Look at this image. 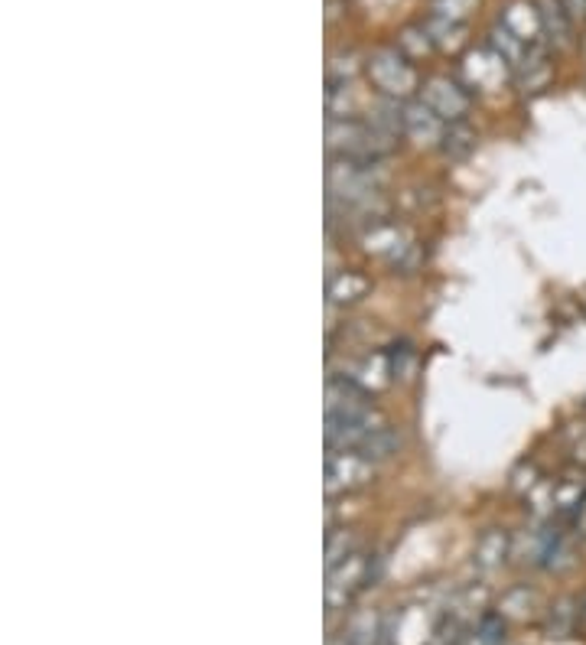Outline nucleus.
<instances>
[{"mask_svg":"<svg viewBox=\"0 0 586 645\" xmlns=\"http://www.w3.org/2000/svg\"><path fill=\"white\" fill-rule=\"evenodd\" d=\"M358 245L368 258L388 264L394 274H414L421 268V245L417 235L388 215H375L365 225H358Z\"/></svg>","mask_w":586,"mask_h":645,"instance_id":"1","label":"nucleus"},{"mask_svg":"<svg viewBox=\"0 0 586 645\" xmlns=\"http://www.w3.org/2000/svg\"><path fill=\"white\" fill-rule=\"evenodd\" d=\"M397 141L375 131L365 118H326V153L358 163H382Z\"/></svg>","mask_w":586,"mask_h":645,"instance_id":"2","label":"nucleus"},{"mask_svg":"<svg viewBox=\"0 0 586 645\" xmlns=\"http://www.w3.org/2000/svg\"><path fill=\"white\" fill-rule=\"evenodd\" d=\"M365 72L375 85L378 95L394 101H407L417 92V69L411 65V59L397 50H375L365 59Z\"/></svg>","mask_w":586,"mask_h":645,"instance_id":"3","label":"nucleus"},{"mask_svg":"<svg viewBox=\"0 0 586 645\" xmlns=\"http://www.w3.org/2000/svg\"><path fill=\"white\" fill-rule=\"evenodd\" d=\"M375 557L365 547H355L345 561L326 567V609H345L355 596L362 594L372 581Z\"/></svg>","mask_w":586,"mask_h":645,"instance_id":"4","label":"nucleus"},{"mask_svg":"<svg viewBox=\"0 0 586 645\" xmlns=\"http://www.w3.org/2000/svg\"><path fill=\"white\" fill-rule=\"evenodd\" d=\"M459 72H463V85H466L469 92H476V95H495V92H502L508 82H515L512 65H508L498 52L492 50L488 43L486 47H476V50L466 52Z\"/></svg>","mask_w":586,"mask_h":645,"instance_id":"5","label":"nucleus"},{"mask_svg":"<svg viewBox=\"0 0 586 645\" xmlns=\"http://www.w3.org/2000/svg\"><path fill=\"white\" fill-rule=\"evenodd\" d=\"M375 480V463L355 450H326V496H348Z\"/></svg>","mask_w":586,"mask_h":645,"instance_id":"6","label":"nucleus"},{"mask_svg":"<svg viewBox=\"0 0 586 645\" xmlns=\"http://www.w3.org/2000/svg\"><path fill=\"white\" fill-rule=\"evenodd\" d=\"M550 505H554V522L567 528H580L586 518V470L574 466L564 470L557 480H550Z\"/></svg>","mask_w":586,"mask_h":645,"instance_id":"7","label":"nucleus"},{"mask_svg":"<svg viewBox=\"0 0 586 645\" xmlns=\"http://www.w3.org/2000/svg\"><path fill=\"white\" fill-rule=\"evenodd\" d=\"M421 101H424L427 108H434L446 124H456V121H466L469 104H473V95H469V89H466L459 79L434 75V79L424 82Z\"/></svg>","mask_w":586,"mask_h":645,"instance_id":"8","label":"nucleus"},{"mask_svg":"<svg viewBox=\"0 0 586 645\" xmlns=\"http://www.w3.org/2000/svg\"><path fill=\"white\" fill-rule=\"evenodd\" d=\"M498 23L508 27L525 47H547L544 40V23H540V10L537 0H508L498 13Z\"/></svg>","mask_w":586,"mask_h":645,"instance_id":"9","label":"nucleus"},{"mask_svg":"<svg viewBox=\"0 0 586 645\" xmlns=\"http://www.w3.org/2000/svg\"><path fill=\"white\" fill-rule=\"evenodd\" d=\"M446 134V121L424 101H404V138L417 148H440Z\"/></svg>","mask_w":586,"mask_h":645,"instance_id":"10","label":"nucleus"},{"mask_svg":"<svg viewBox=\"0 0 586 645\" xmlns=\"http://www.w3.org/2000/svg\"><path fill=\"white\" fill-rule=\"evenodd\" d=\"M345 375H348V379H352L358 389H365L368 395H378V392H385L388 385H394V372H391L388 349L365 352L362 359H355V362L345 369Z\"/></svg>","mask_w":586,"mask_h":645,"instance_id":"11","label":"nucleus"},{"mask_svg":"<svg viewBox=\"0 0 586 645\" xmlns=\"http://www.w3.org/2000/svg\"><path fill=\"white\" fill-rule=\"evenodd\" d=\"M508 557H515V538L505 528H488L473 547V567L486 577L498 574L508 564Z\"/></svg>","mask_w":586,"mask_h":645,"instance_id":"12","label":"nucleus"},{"mask_svg":"<svg viewBox=\"0 0 586 645\" xmlns=\"http://www.w3.org/2000/svg\"><path fill=\"white\" fill-rule=\"evenodd\" d=\"M537 10H540V23H544V40L550 50H570L574 47V33H577V23L570 17V10L564 7V0H537Z\"/></svg>","mask_w":586,"mask_h":645,"instance_id":"13","label":"nucleus"},{"mask_svg":"<svg viewBox=\"0 0 586 645\" xmlns=\"http://www.w3.org/2000/svg\"><path fill=\"white\" fill-rule=\"evenodd\" d=\"M368 291H372V281L362 271H352V268L330 271V278H326L330 310H348V306H355V303L368 298Z\"/></svg>","mask_w":586,"mask_h":645,"instance_id":"14","label":"nucleus"},{"mask_svg":"<svg viewBox=\"0 0 586 645\" xmlns=\"http://www.w3.org/2000/svg\"><path fill=\"white\" fill-rule=\"evenodd\" d=\"M424 27H427L431 40H434V47L443 52H456L466 43V27L463 23H453V20H443V17L427 13Z\"/></svg>","mask_w":586,"mask_h":645,"instance_id":"15","label":"nucleus"},{"mask_svg":"<svg viewBox=\"0 0 586 645\" xmlns=\"http://www.w3.org/2000/svg\"><path fill=\"white\" fill-rule=\"evenodd\" d=\"M537 613H540V596L535 591H528V587H515V591H508L505 599H502V619L505 616H512V619H535Z\"/></svg>","mask_w":586,"mask_h":645,"instance_id":"16","label":"nucleus"},{"mask_svg":"<svg viewBox=\"0 0 586 645\" xmlns=\"http://www.w3.org/2000/svg\"><path fill=\"white\" fill-rule=\"evenodd\" d=\"M473 148H476V134L466 128V121H456V124H446V134L437 150H443V157L449 160H466Z\"/></svg>","mask_w":586,"mask_h":645,"instance_id":"17","label":"nucleus"},{"mask_svg":"<svg viewBox=\"0 0 586 645\" xmlns=\"http://www.w3.org/2000/svg\"><path fill=\"white\" fill-rule=\"evenodd\" d=\"M466 645H505V619L502 616H479L466 636Z\"/></svg>","mask_w":586,"mask_h":645,"instance_id":"18","label":"nucleus"},{"mask_svg":"<svg viewBox=\"0 0 586 645\" xmlns=\"http://www.w3.org/2000/svg\"><path fill=\"white\" fill-rule=\"evenodd\" d=\"M397 50L404 52L407 59H421V56H427V52L437 50V47H434V40H431L427 27L421 23V27H404V30H401V37H397Z\"/></svg>","mask_w":586,"mask_h":645,"instance_id":"19","label":"nucleus"},{"mask_svg":"<svg viewBox=\"0 0 586 645\" xmlns=\"http://www.w3.org/2000/svg\"><path fill=\"white\" fill-rule=\"evenodd\" d=\"M358 52L352 50H340L330 56V65H326V82H355L358 75Z\"/></svg>","mask_w":586,"mask_h":645,"instance_id":"20","label":"nucleus"},{"mask_svg":"<svg viewBox=\"0 0 586 645\" xmlns=\"http://www.w3.org/2000/svg\"><path fill=\"white\" fill-rule=\"evenodd\" d=\"M391 372H394V382H407L417 369V349L411 343H391L388 346Z\"/></svg>","mask_w":586,"mask_h":645,"instance_id":"21","label":"nucleus"},{"mask_svg":"<svg viewBox=\"0 0 586 645\" xmlns=\"http://www.w3.org/2000/svg\"><path fill=\"white\" fill-rule=\"evenodd\" d=\"M479 0H431V13L443 17V20H453V23H469V17L476 13Z\"/></svg>","mask_w":586,"mask_h":645,"instance_id":"22","label":"nucleus"},{"mask_svg":"<svg viewBox=\"0 0 586 645\" xmlns=\"http://www.w3.org/2000/svg\"><path fill=\"white\" fill-rule=\"evenodd\" d=\"M355 547L358 545H355V538H352L348 528H330V532H326V567H333V564L345 561Z\"/></svg>","mask_w":586,"mask_h":645,"instance_id":"23","label":"nucleus"},{"mask_svg":"<svg viewBox=\"0 0 586 645\" xmlns=\"http://www.w3.org/2000/svg\"><path fill=\"white\" fill-rule=\"evenodd\" d=\"M564 7L570 10L574 23H586V0H564Z\"/></svg>","mask_w":586,"mask_h":645,"instance_id":"24","label":"nucleus"},{"mask_svg":"<svg viewBox=\"0 0 586 645\" xmlns=\"http://www.w3.org/2000/svg\"><path fill=\"white\" fill-rule=\"evenodd\" d=\"M326 7H330V10H326V20H330V23H336V20L342 17V10H336V7H340V0H326Z\"/></svg>","mask_w":586,"mask_h":645,"instance_id":"25","label":"nucleus"}]
</instances>
